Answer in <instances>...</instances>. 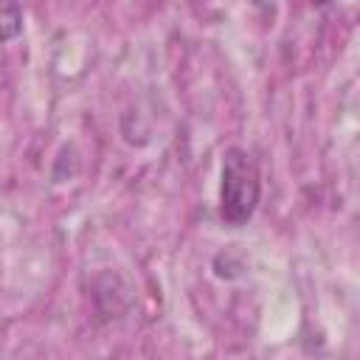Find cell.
<instances>
[{
  "label": "cell",
  "mask_w": 360,
  "mask_h": 360,
  "mask_svg": "<svg viewBox=\"0 0 360 360\" xmlns=\"http://www.w3.org/2000/svg\"><path fill=\"white\" fill-rule=\"evenodd\" d=\"M262 197V180L256 160L239 149L228 146L222 155V186H219V219L228 228H242L256 214Z\"/></svg>",
  "instance_id": "obj_1"
},
{
  "label": "cell",
  "mask_w": 360,
  "mask_h": 360,
  "mask_svg": "<svg viewBox=\"0 0 360 360\" xmlns=\"http://www.w3.org/2000/svg\"><path fill=\"white\" fill-rule=\"evenodd\" d=\"M22 31V6L20 0H0V45L20 37Z\"/></svg>",
  "instance_id": "obj_2"
},
{
  "label": "cell",
  "mask_w": 360,
  "mask_h": 360,
  "mask_svg": "<svg viewBox=\"0 0 360 360\" xmlns=\"http://www.w3.org/2000/svg\"><path fill=\"white\" fill-rule=\"evenodd\" d=\"M332 0H312V6H329Z\"/></svg>",
  "instance_id": "obj_3"
}]
</instances>
